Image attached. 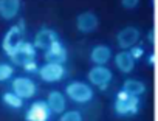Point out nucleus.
<instances>
[{"instance_id":"nucleus-1","label":"nucleus","mask_w":158,"mask_h":121,"mask_svg":"<svg viewBox=\"0 0 158 121\" xmlns=\"http://www.w3.org/2000/svg\"><path fill=\"white\" fill-rule=\"evenodd\" d=\"M143 107L141 102V96H133L129 95L124 90H119L115 96L113 101V112L118 116H130V115H136L139 113Z\"/></svg>"},{"instance_id":"nucleus-2","label":"nucleus","mask_w":158,"mask_h":121,"mask_svg":"<svg viewBox=\"0 0 158 121\" xmlns=\"http://www.w3.org/2000/svg\"><path fill=\"white\" fill-rule=\"evenodd\" d=\"M67 99L76 102V104H87L93 99L95 90L90 84L82 82V81H71L70 84L65 86V93Z\"/></svg>"},{"instance_id":"nucleus-3","label":"nucleus","mask_w":158,"mask_h":121,"mask_svg":"<svg viewBox=\"0 0 158 121\" xmlns=\"http://www.w3.org/2000/svg\"><path fill=\"white\" fill-rule=\"evenodd\" d=\"M23 34H25V20H20L17 25H13L5 33V36L2 39V48L6 56H11L16 51L19 44L23 40Z\"/></svg>"},{"instance_id":"nucleus-4","label":"nucleus","mask_w":158,"mask_h":121,"mask_svg":"<svg viewBox=\"0 0 158 121\" xmlns=\"http://www.w3.org/2000/svg\"><path fill=\"white\" fill-rule=\"evenodd\" d=\"M87 79H89L90 86H93L99 90H106L109 87V84L113 81V73L106 65H93L87 73Z\"/></svg>"},{"instance_id":"nucleus-5","label":"nucleus","mask_w":158,"mask_h":121,"mask_svg":"<svg viewBox=\"0 0 158 121\" xmlns=\"http://www.w3.org/2000/svg\"><path fill=\"white\" fill-rule=\"evenodd\" d=\"M37 75L39 78L44 81V82H57V81H62L65 76H67V69L64 64H57V62H47L44 65H40L37 69Z\"/></svg>"},{"instance_id":"nucleus-6","label":"nucleus","mask_w":158,"mask_h":121,"mask_svg":"<svg viewBox=\"0 0 158 121\" xmlns=\"http://www.w3.org/2000/svg\"><path fill=\"white\" fill-rule=\"evenodd\" d=\"M11 89L23 101L34 98L36 93H37V84L31 78H28V76H17V78H14L13 82H11Z\"/></svg>"},{"instance_id":"nucleus-7","label":"nucleus","mask_w":158,"mask_h":121,"mask_svg":"<svg viewBox=\"0 0 158 121\" xmlns=\"http://www.w3.org/2000/svg\"><path fill=\"white\" fill-rule=\"evenodd\" d=\"M51 115L53 113L50 107L47 106V102L44 99H37L31 102V106L25 112V119L27 121H50Z\"/></svg>"},{"instance_id":"nucleus-8","label":"nucleus","mask_w":158,"mask_h":121,"mask_svg":"<svg viewBox=\"0 0 158 121\" xmlns=\"http://www.w3.org/2000/svg\"><path fill=\"white\" fill-rule=\"evenodd\" d=\"M99 27V17L93 13V11H85L77 14L76 17V28L79 33L82 34H90L93 31H96Z\"/></svg>"},{"instance_id":"nucleus-9","label":"nucleus","mask_w":158,"mask_h":121,"mask_svg":"<svg viewBox=\"0 0 158 121\" xmlns=\"http://www.w3.org/2000/svg\"><path fill=\"white\" fill-rule=\"evenodd\" d=\"M44 57H45V60H48V62L65 64V62H67V59H68L67 47L57 39V40H54L51 45H48V47L45 48Z\"/></svg>"},{"instance_id":"nucleus-10","label":"nucleus","mask_w":158,"mask_h":121,"mask_svg":"<svg viewBox=\"0 0 158 121\" xmlns=\"http://www.w3.org/2000/svg\"><path fill=\"white\" fill-rule=\"evenodd\" d=\"M141 37V33L136 27H124L118 34H116V42H118V47L121 50H129L130 47L136 45V42L139 40Z\"/></svg>"},{"instance_id":"nucleus-11","label":"nucleus","mask_w":158,"mask_h":121,"mask_svg":"<svg viewBox=\"0 0 158 121\" xmlns=\"http://www.w3.org/2000/svg\"><path fill=\"white\" fill-rule=\"evenodd\" d=\"M36 56H37V48L33 45V42L22 40L19 44V47L16 48V51L10 57H11V60H13L16 65H22L27 59H33Z\"/></svg>"},{"instance_id":"nucleus-12","label":"nucleus","mask_w":158,"mask_h":121,"mask_svg":"<svg viewBox=\"0 0 158 121\" xmlns=\"http://www.w3.org/2000/svg\"><path fill=\"white\" fill-rule=\"evenodd\" d=\"M89 57H90V62L93 65H106L112 57V48L109 45H104V44L95 45L90 50Z\"/></svg>"},{"instance_id":"nucleus-13","label":"nucleus","mask_w":158,"mask_h":121,"mask_svg":"<svg viewBox=\"0 0 158 121\" xmlns=\"http://www.w3.org/2000/svg\"><path fill=\"white\" fill-rule=\"evenodd\" d=\"M57 39H59V34H57L53 28L44 27V28H40V30L36 33L33 45H34L36 48H39V50H45L48 45H51V44H53L54 40H57Z\"/></svg>"},{"instance_id":"nucleus-14","label":"nucleus","mask_w":158,"mask_h":121,"mask_svg":"<svg viewBox=\"0 0 158 121\" xmlns=\"http://www.w3.org/2000/svg\"><path fill=\"white\" fill-rule=\"evenodd\" d=\"M113 62H115V67L124 75L132 73L135 69V59L130 56L127 50H121L119 53H116L113 57Z\"/></svg>"},{"instance_id":"nucleus-15","label":"nucleus","mask_w":158,"mask_h":121,"mask_svg":"<svg viewBox=\"0 0 158 121\" xmlns=\"http://www.w3.org/2000/svg\"><path fill=\"white\" fill-rule=\"evenodd\" d=\"M45 102H47V106L50 107L51 113L60 115L64 110H67V96H65L62 92H59V90L50 92Z\"/></svg>"},{"instance_id":"nucleus-16","label":"nucleus","mask_w":158,"mask_h":121,"mask_svg":"<svg viewBox=\"0 0 158 121\" xmlns=\"http://www.w3.org/2000/svg\"><path fill=\"white\" fill-rule=\"evenodd\" d=\"M22 6V0H0V17L3 20H13L17 17Z\"/></svg>"},{"instance_id":"nucleus-17","label":"nucleus","mask_w":158,"mask_h":121,"mask_svg":"<svg viewBox=\"0 0 158 121\" xmlns=\"http://www.w3.org/2000/svg\"><path fill=\"white\" fill-rule=\"evenodd\" d=\"M123 90L127 92L129 95H133V96H141L146 93L147 90V86L139 81V79H126L124 84H123Z\"/></svg>"},{"instance_id":"nucleus-18","label":"nucleus","mask_w":158,"mask_h":121,"mask_svg":"<svg viewBox=\"0 0 158 121\" xmlns=\"http://www.w3.org/2000/svg\"><path fill=\"white\" fill-rule=\"evenodd\" d=\"M2 102H3L6 107L13 109V110H19V109L23 107V99H22L20 96H17L13 90H11V92H5V93L2 95Z\"/></svg>"},{"instance_id":"nucleus-19","label":"nucleus","mask_w":158,"mask_h":121,"mask_svg":"<svg viewBox=\"0 0 158 121\" xmlns=\"http://www.w3.org/2000/svg\"><path fill=\"white\" fill-rule=\"evenodd\" d=\"M14 76V67L8 62H0V82H6Z\"/></svg>"},{"instance_id":"nucleus-20","label":"nucleus","mask_w":158,"mask_h":121,"mask_svg":"<svg viewBox=\"0 0 158 121\" xmlns=\"http://www.w3.org/2000/svg\"><path fill=\"white\" fill-rule=\"evenodd\" d=\"M59 121H84V116L79 110H64Z\"/></svg>"},{"instance_id":"nucleus-21","label":"nucleus","mask_w":158,"mask_h":121,"mask_svg":"<svg viewBox=\"0 0 158 121\" xmlns=\"http://www.w3.org/2000/svg\"><path fill=\"white\" fill-rule=\"evenodd\" d=\"M27 73H37V69H39V65H37V60H36V57H33V59H27L25 62L20 65Z\"/></svg>"},{"instance_id":"nucleus-22","label":"nucleus","mask_w":158,"mask_h":121,"mask_svg":"<svg viewBox=\"0 0 158 121\" xmlns=\"http://www.w3.org/2000/svg\"><path fill=\"white\" fill-rule=\"evenodd\" d=\"M127 51L130 53V56H132L135 60H138V59H141V57L144 56V50H143V47H138V45H133V47H130Z\"/></svg>"},{"instance_id":"nucleus-23","label":"nucleus","mask_w":158,"mask_h":121,"mask_svg":"<svg viewBox=\"0 0 158 121\" xmlns=\"http://www.w3.org/2000/svg\"><path fill=\"white\" fill-rule=\"evenodd\" d=\"M139 2H141V0H121V5L126 10H135L139 5Z\"/></svg>"},{"instance_id":"nucleus-24","label":"nucleus","mask_w":158,"mask_h":121,"mask_svg":"<svg viewBox=\"0 0 158 121\" xmlns=\"http://www.w3.org/2000/svg\"><path fill=\"white\" fill-rule=\"evenodd\" d=\"M147 40H149V44L155 45V28H152V30L147 33Z\"/></svg>"},{"instance_id":"nucleus-25","label":"nucleus","mask_w":158,"mask_h":121,"mask_svg":"<svg viewBox=\"0 0 158 121\" xmlns=\"http://www.w3.org/2000/svg\"><path fill=\"white\" fill-rule=\"evenodd\" d=\"M155 62H156V56H155V53H150V54L147 56V64H149L150 67H153Z\"/></svg>"}]
</instances>
